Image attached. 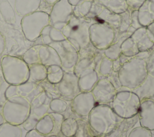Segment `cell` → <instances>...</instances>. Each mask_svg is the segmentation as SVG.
<instances>
[{"instance_id":"1","label":"cell","mask_w":154,"mask_h":137,"mask_svg":"<svg viewBox=\"0 0 154 137\" xmlns=\"http://www.w3.org/2000/svg\"><path fill=\"white\" fill-rule=\"evenodd\" d=\"M122 87L134 90L139 87L148 76L146 60L135 56L124 63L118 72Z\"/></svg>"},{"instance_id":"2","label":"cell","mask_w":154,"mask_h":137,"mask_svg":"<svg viewBox=\"0 0 154 137\" xmlns=\"http://www.w3.org/2000/svg\"><path fill=\"white\" fill-rule=\"evenodd\" d=\"M94 22L87 17H77L72 15L69 22L61 30L66 38L79 52L90 44L89 28Z\"/></svg>"},{"instance_id":"3","label":"cell","mask_w":154,"mask_h":137,"mask_svg":"<svg viewBox=\"0 0 154 137\" xmlns=\"http://www.w3.org/2000/svg\"><path fill=\"white\" fill-rule=\"evenodd\" d=\"M88 123L94 131L108 133L118 125L123 118L118 116L108 105H96L88 115Z\"/></svg>"},{"instance_id":"4","label":"cell","mask_w":154,"mask_h":137,"mask_svg":"<svg viewBox=\"0 0 154 137\" xmlns=\"http://www.w3.org/2000/svg\"><path fill=\"white\" fill-rule=\"evenodd\" d=\"M4 78L9 85H18L29 79V65L20 58L13 55H4L1 59Z\"/></svg>"},{"instance_id":"5","label":"cell","mask_w":154,"mask_h":137,"mask_svg":"<svg viewBox=\"0 0 154 137\" xmlns=\"http://www.w3.org/2000/svg\"><path fill=\"white\" fill-rule=\"evenodd\" d=\"M31 103L20 96H14L7 99L2 111L5 121L19 126L23 123L29 115Z\"/></svg>"},{"instance_id":"6","label":"cell","mask_w":154,"mask_h":137,"mask_svg":"<svg viewBox=\"0 0 154 137\" xmlns=\"http://www.w3.org/2000/svg\"><path fill=\"white\" fill-rule=\"evenodd\" d=\"M141 100L138 95L132 90H124L117 91L111 108L120 118H130L137 115Z\"/></svg>"},{"instance_id":"7","label":"cell","mask_w":154,"mask_h":137,"mask_svg":"<svg viewBox=\"0 0 154 137\" xmlns=\"http://www.w3.org/2000/svg\"><path fill=\"white\" fill-rule=\"evenodd\" d=\"M49 25V14L43 11H36L22 17L20 26L25 37L30 41L37 40L43 28Z\"/></svg>"},{"instance_id":"8","label":"cell","mask_w":154,"mask_h":137,"mask_svg":"<svg viewBox=\"0 0 154 137\" xmlns=\"http://www.w3.org/2000/svg\"><path fill=\"white\" fill-rule=\"evenodd\" d=\"M90 43L97 49L104 50L114 41L116 31L104 22H94L89 28Z\"/></svg>"},{"instance_id":"9","label":"cell","mask_w":154,"mask_h":137,"mask_svg":"<svg viewBox=\"0 0 154 137\" xmlns=\"http://www.w3.org/2000/svg\"><path fill=\"white\" fill-rule=\"evenodd\" d=\"M49 46L57 51L61 60V67L63 70L73 72L79 57L78 52L74 46L67 39L52 43Z\"/></svg>"},{"instance_id":"10","label":"cell","mask_w":154,"mask_h":137,"mask_svg":"<svg viewBox=\"0 0 154 137\" xmlns=\"http://www.w3.org/2000/svg\"><path fill=\"white\" fill-rule=\"evenodd\" d=\"M73 15V6L68 0H59L52 7L49 16V25L62 30Z\"/></svg>"},{"instance_id":"11","label":"cell","mask_w":154,"mask_h":137,"mask_svg":"<svg viewBox=\"0 0 154 137\" xmlns=\"http://www.w3.org/2000/svg\"><path fill=\"white\" fill-rule=\"evenodd\" d=\"M85 17L92 19L94 22L106 23L111 25L116 31V32L120 25L119 14L113 13L94 0Z\"/></svg>"},{"instance_id":"12","label":"cell","mask_w":154,"mask_h":137,"mask_svg":"<svg viewBox=\"0 0 154 137\" xmlns=\"http://www.w3.org/2000/svg\"><path fill=\"white\" fill-rule=\"evenodd\" d=\"M60 98L66 101H72L80 93L78 77L73 72H64L61 81L55 84Z\"/></svg>"},{"instance_id":"13","label":"cell","mask_w":154,"mask_h":137,"mask_svg":"<svg viewBox=\"0 0 154 137\" xmlns=\"http://www.w3.org/2000/svg\"><path fill=\"white\" fill-rule=\"evenodd\" d=\"M44 90L38 83L27 81L18 85H10L5 91L4 96L7 99L14 96H20L31 102Z\"/></svg>"},{"instance_id":"14","label":"cell","mask_w":154,"mask_h":137,"mask_svg":"<svg viewBox=\"0 0 154 137\" xmlns=\"http://www.w3.org/2000/svg\"><path fill=\"white\" fill-rule=\"evenodd\" d=\"M91 93L97 105H108L112 103L117 91L107 78H103L98 80Z\"/></svg>"},{"instance_id":"15","label":"cell","mask_w":154,"mask_h":137,"mask_svg":"<svg viewBox=\"0 0 154 137\" xmlns=\"http://www.w3.org/2000/svg\"><path fill=\"white\" fill-rule=\"evenodd\" d=\"M96 104L91 91L81 92L71 101V109L80 117H88Z\"/></svg>"},{"instance_id":"16","label":"cell","mask_w":154,"mask_h":137,"mask_svg":"<svg viewBox=\"0 0 154 137\" xmlns=\"http://www.w3.org/2000/svg\"><path fill=\"white\" fill-rule=\"evenodd\" d=\"M137 115L141 127L149 130H154L153 100L149 99L141 100Z\"/></svg>"},{"instance_id":"17","label":"cell","mask_w":154,"mask_h":137,"mask_svg":"<svg viewBox=\"0 0 154 137\" xmlns=\"http://www.w3.org/2000/svg\"><path fill=\"white\" fill-rule=\"evenodd\" d=\"M130 37L135 42L140 52L149 51L154 46V37L146 26L136 29Z\"/></svg>"},{"instance_id":"18","label":"cell","mask_w":154,"mask_h":137,"mask_svg":"<svg viewBox=\"0 0 154 137\" xmlns=\"http://www.w3.org/2000/svg\"><path fill=\"white\" fill-rule=\"evenodd\" d=\"M52 99V97L43 90L31 102L30 113L40 119L48 113Z\"/></svg>"},{"instance_id":"19","label":"cell","mask_w":154,"mask_h":137,"mask_svg":"<svg viewBox=\"0 0 154 137\" xmlns=\"http://www.w3.org/2000/svg\"><path fill=\"white\" fill-rule=\"evenodd\" d=\"M38 58L39 63L48 67L52 65H61L57 51L51 46L38 44Z\"/></svg>"},{"instance_id":"20","label":"cell","mask_w":154,"mask_h":137,"mask_svg":"<svg viewBox=\"0 0 154 137\" xmlns=\"http://www.w3.org/2000/svg\"><path fill=\"white\" fill-rule=\"evenodd\" d=\"M99 79L96 71L90 68L83 71L78 76V85L81 92H90Z\"/></svg>"},{"instance_id":"21","label":"cell","mask_w":154,"mask_h":137,"mask_svg":"<svg viewBox=\"0 0 154 137\" xmlns=\"http://www.w3.org/2000/svg\"><path fill=\"white\" fill-rule=\"evenodd\" d=\"M140 23L142 26H147L154 22V0H146L138 10Z\"/></svg>"},{"instance_id":"22","label":"cell","mask_w":154,"mask_h":137,"mask_svg":"<svg viewBox=\"0 0 154 137\" xmlns=\"http://www.w3.org/2000/svg\"><path fill=\"white\" fill-rule=\"evenodd\" d=\"M39 38H41V44L46 45H50L52 43L61 41L66 39L61 30L50 25L43 28Z\"/></svg>"},{"instance_id":"23","label":"cell","mask_w":154,"mask_h":137,"mask_svg":"<svg viewBox=\"0 0 154 137\" xmlns=\"http://www.w3.org/2000/svg\"><path fill=\"white\" fill-rule=\"evenodd\" d=\"M42 0H15V11L20 16H25L38 10Z\"/></svg>"},{"instance_id":"24","label":"cell","mask_w":154,"mask_h":137,"mask_svg":"<svg viewBox=\"0 0 154 137\" xmlns=\"http://www.w3.org/2000/svg\"><path fill=\"white\" fill-rule=\"evenodd\" d=\"M132 91L138 95L140 100L149 99L154 101V77L148 75L139 87Z\"/></svg>"},{"instance_id":"25","label":"cell","mask_w":154,"mask_h":137,"mask_svg":"<svg viewBox=\"0 0 154 137\" xmlns=\"http://www.w3.org/2000/svg\"><path fill=\"white\" fill-rule=\"evenodd\" d=\"M29 72L28 81L38 83L46 79L47 67L40 63L29 65Z\"/></svg>"},{"instance_id":"26","label":"cell","mask_w":154,"mask_h":137,"mask_svg":"<svg viewBox=\"0 0 154 137\" xmlns=\"http://www.w3.org/2000/svg\"><path fill=\"white\" fill-rule=\"evenodd\" d=\"M0 13L3 20L7 23L9 25L16 23V11L8 0H0Z\"/></svg>"},{"instance_id":"27","label":"cell","mask_w":154,"mask_h":137,"mask_svg":"<svg viewBox=\"0 0 154 137\" xmlns=\"http://www.w3.org/2000/svg\"><path fill=\"white\" fill-rule=\"evenodd\" d=\"M94 70L97 73L99 79L107 78L113 71L112 60L103 55L97 61Z\"/></svg>"},{"instance_id":"28","label":"cell","mask_w":154,"mask_h":137,"mask_svg":"<svg viewBox=\"0 0 154 137\" xmlns=\"http://www.w3.org/2000/svg\"><path fill=\"white\" fill-rule=\"evenodd\" d=\"M116 14H120L128 9L125 0H94Z\"/></svg>"},{"instance_id":"29","label":"cell","mask_w":154,"mask_h":137,"mask_svg":"<svg viewBox=\"0 0 154 137\" xmlns=\"http://www.w3.org/2000/svg\"><path fill=\"white\" fill-rule=\"evenodd\" d=\"M53 129V120L49 113L39 119L35 128L37 131L44 135L51 133Z\"/></svg>"},{"instance_id":"30","label":"cell","mask_w":154,"mask_h":137,"mask_svg":"<svg viewBox=\"0 0 154 137\" xmlns=\"http://www.w3.org/2000/svg\"><path fill=\"white\" fill-rule=\"evenodd\" d=\"M22 130L19 126L4 122L0 125V137H21Z\"/></svg>"},{"instance_id":"31","label":"cell","mask_w":154,"mask_h":137,"mask_svg":"<svg viewBox=\"0 0 154 137\" xmlns=\"http://www.w3.org/2000/svg\"><path fill=\"white\" fill-rule=\"evenodd\" d=\"M64 71L60 65H52L47 67L46 80L52 84H57L61 81Z\"/></svg>"},{"instance_id":"32","label":"cell","mask_w":154,"mask_h":137,"mask_svg":"<svg viewBox=\"0 0 154 137\" xmlns=\"http://www.w3.org/2000/svg\"><path fill=\"white\" fill-rule=\"evenodd\" d=\"M78 129V121L74 118H64L61 126V132L67 137H73Z\"/></svg>"},{"instance_id":"33","label":"cell","mask_w":154,"mask_h":137,"mask_svg":"<svg viewBox=\"0 0 154 137\" xmlns=\"http://www.w3.org/2000/svg\"><path fill=\"white\" fill-rule=\"evenodd\" d=\"M121 52L122 54L128 57L135 56L140 52L135 42L131 37L126 38L122 43Z\"/></svg>"},{"instance_id":"34","label":"cell","mask_w":154,"mask_h":137,"mask_svg":"<svg viewBox=\"0 0 154 137\" xmlns=\"http://www.w3.org/2000/svg\"><path fill=\"white\" fill-rule=\"evenodd\" d=\"M131 10L128 9L125 11L119 14L120 16V25L116 32L115 40L122 34L126 32L131 25Z\"/></svg>"},{"instance_id":"35","label":"cell","mask_w":154,"mask_h":137,"mask_svg":"<svg viewBox=\"0 0 154 137\" xmlns=\"http://www.w3.org/2000/svg\"><path fill=\"white\" fill-rule=\"evenodd\" d=\"M94 0H82L73 6V15L77 17H85L89 13Z\"/></svg>"},{"instance_id":"36","label":"cell","mask_w":154,"mask_h":137,"mask_svg":"<svg viewBox=\"0 0 154 137\" xmlns=\"http://www.w3.org/2000/svg\"><path fill=\"white\" fill-rule=\"evenodd\" d=\"M38 44L34 45L29 48L23 55L22 59L28 65L39 63L38 58Z\"/></svg>"},{"instance_id":"37","label":"cell","mask_w":154,"mask_h":137,"mask_svg":"<svg viewBox=\"0 0 154 137\" xmlns=\"http://www.w3.org/2000/svg\"><path fill=\"white\" fill-rule=\"evenodd\" d=\"M68 104L65 100L61 98L53 99L51 101L49 108L53 112L61 114L66 111Z\"/></svg>"},{"instance_id":"38","label":"cell","mask_w":154,"mask_h":137,"mask_svg":"<svg viewBox=\"0 0 154 137\" xmlns=\"http://www.w3.org/2000/svg\"><path fill=\"white\" fill-rule=\"evenodd\" d=\"M49 114L51 115L54 123V129L51 133L54 135H56L61 131V126L63 120H64V117L62 114H60V113H56V112H52Z\"/></svg>"},{"instance_id":"39","label":"cell","mask_w":154,"mask_h":137,"mask_svg":"<svg viewBox=\"0 0 154 137\" xmlns=\"http://www.w3.org/2000/svg\"><path fill=\"white\" fill-rule=\"evenodd\" d=\"M39 120V118L32 114H29L28 117L22 124L23 127L26 131H29L35 129L36 124Z\"/></svg>"},{"instance_id":"40","label":"cell","mask_w":154,"mask_h":137,"mask_svg":"<svg viewBox=\"0 0 154 137\" xmlns=\"http://www.w3.org/2000/svg\"><path fill=\"white\" fill-rule=\"evenodd\" d=\"M146 62L148 75L154 77V46L149 50V55Z\"/></svg>"},{"instance_id":"41","label":"cell","mask_w":154,"mask_h":137,"mask_svg":"<svg viewBox=\"0 0 154 137\" xmlns=\"http://www.w3.org/2000/svg\"><path fill=\"white\" fill-rule=\"evenodd\" d=\"M107 78L111 82V83L114 85V87H115V88L117 90V91H120V89L123 88L120 84V82L119 79L118 72L112 71V72L107 77Z\"/></svg>"},{"instance_id":"42","label":"cell","mask_w":154,"mask_h":137,"mask_svg":"<svg viewBox=\"0 0 154 137\" xmlns=\"http://www.w3.org/2000/svg\"><path fill=\"white\" fill-rule=\"evenodd\" d=\"M131 27L133 28L135 30L142 27L140 23L138 16V10H131Z\"/></svg>"},{"instance_id":"43","label":"cell","mask_w":154,"mask_h":137,"mask_svg":"<svg viewBox=\"0 0 154 137\" xmlns=\"http://www.w3.org/2000/svg\"><path fill=\"white\" fill-rule=\"evenodd\" d=\"M128 8L131 10H138L146 0H125Z\"/></svg>"},{"instance_id":"44","label":"cell","mask_w":154,"mask_h":137,"mask_svg":"<svg viewBox=\"0 0 154 137\" xmlns=\"http://www.w3.org/2000/svg\"><path fill=\"white\" fill-rule=\"evenodd\" d=\"M25 137H46L45 135L39 133L35 129L28 131Z\"/></svg>"},{"instance_id":"45","label":"cell","mask_w":154,"mask_h":137,"mask_svg":"<svg viewBox=\"0 0 154 137\" xmlns=\"http://www.w3.org/2000/svg\"><path fill=\"white\" fill-rule=\"evenodd\" d=\"M122 65V64L120 62L119 58L112 61V68H113L114 72H118L119 71V70L120 69Z\"/></svg>"},{"instance_id":"46","label":"cell","mask_w":154,"mask_h":137,"mask_svg":"<svg viewBox=\"0 0 154 137\" xmlns=\"http://www.w3.org/2000/svg\"><path fill=\"white\" fill-rule=\"evenodd\" d=\"M5 47V40L4 35L0 32V56L3 53Z\"/></svg>"},{"instance_id":"47","label":"cell","mask_w":154,"mask_h":137,"mask_svg":"<svg viewBox=\"0 0 154 137\" xmlns=\"http://www.w3.org/2000/svg\"><path fill=\"white\" fill-rule=\"evenodd\" d=\"M131 58H132V57H128V56H125V55H123V54H121V55H120V56L119 57V59L120 62L122 63V64L123 65L124 63H125L126 62H127L128 61H129Z\"/></svg>"},{"instance_id":"48","label":"cell","mask_w":154,"mask_h":137,"mask_svg":"<svg viewBox=\"0 0 154 137\" xmlns=\"http://www.w3.org/2000/svg\"><path fill=\"white\" fill-rule=\"evenodd\" d=\"M147 28L152 32L154 37V22L151 23L150 25H149L147 26H146Z\"/></svg>"},{"instance_id":"49","label":"cell","mask_w":154,"mask_h":137,"mask_svg":"<svg viewBox=\"0 0 154 137\" xmlns=\"http://www.w3.org/2000/svg\"><path fill=\"white\" fill-rule=\"evenodd\" d=\"M82 0H68L69 2L72 5V6H75V5H76L78 2H79L80 1H81Z\"/></svg>"},{"instance_id":"50","label":"cell","mask_w":154,"mask_h":137,"mask_svg":"<svg viewBox=\"0 0 154 137\" xmlns=\"http://www.w3.org/2000/svg\"><path fill=\"white\" fill-rule=\"evenodd\" d=\"M45 2H46L47 4L49 5H53L55 2H57L59 0H43Z\"/></svg>"},{"instance_id":"51","label":"cell","mask_w":154,"mask_h":137,"mask_svg":"<svg viewBox=\"0 0 154 137\" xmlns=\"http://www.w3.org/2000/svg\"><path fill=\"white\" fill-rule=\"evenodd\" d=\"M4 122H5V120L4 118V117L1 113H0V125L2 124Z\"/></svg>"},{"instance_id":"52","label":"cell","mask_w":154,"mask_h":137,"mask_svg":"<svg viewBox=\"0 0 154 137\" xmlns=\"http://www.w3.org/2000/svg\"><path fill=\"white\" fill-rule=\"evenodd\" d=\"M49 137H57V136L56 135H51V136H50Z\"/></svg>"}]
</instances>
